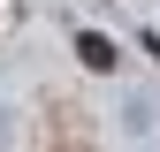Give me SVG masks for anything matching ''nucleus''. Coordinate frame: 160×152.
I'll return each mask as SVG.
<instances>
[{"mask_svg":"<svg viewBox=\"0 0 160 152\" xmlns=\"http://www.w3.org/2000/svg\"><path fill=\"white\" fill-rule=\"evenodd\" d=\"M76 61H84L92 76H107V69H114V38H99V31H76Z\"/></svg>","mask_w":160,"mask_h":152,"instance_id":"obj_1","label":"nucleus"}]
</instances>
